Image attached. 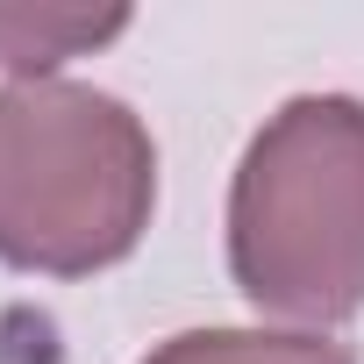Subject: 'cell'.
<instances>
[{
    "instance_id": "cell-1",
    "label": "cell",
    "mask_w": 364,
    "mask_h": 364,
    "mask_svg": "<svg viewBox=\"0 0 364 364\" xmlns=\"http://www.w3.org/2000/svg\"><path fill=\"white\" fill-rule=\"evenodd\" d=\"M229 272L257 314L336 328L364 314V100L300 93L243 150Z\"/></svg>"
},
{
    "instance_id": "cell-2",
    "label": "cell",
    "mask_w": 364,
    "mask_h": 364,
    "mask_svg": "<svg viewBox=\"0 0 364 364\" xmlns=\"http://www.w3.org/2000/svg\"><path fill=\"white\" fill-rule=\"evenodd\" d=\"M157 208V143L100 86H0V264L93 279L122 264Z\"/></svg>"
},
{
    "instance_id": "cell-3",
    "label": "cell",
    "mask_w": 364,
    "mask_h": 364,
    "mask_svg": "<svg viewBox=\"0 0 364 364\" xmlns=\"http://www.w3.org/2000/svg\"><path fill=\"white\" fill-rule=\"evenodd\" d=\"M129 29V8H0V65L22 79H50L65 58L100 50L107 36Z\"/></svg>"
},
{
    "instance_id": "cell-4",
    "label": "cell",
    "mask_w": 364,
    "mask_h": 364,
    "mask_svg": "<svg viewBox=\"0 0 364 364\" xmlns=\"http://www.w3.org/2000/svg\"><path fill=\"white\" fill-rule=\"evenodd\" d=\"M143 364H357L350 343L293 336V328H186L157 343Z\"/></svg>"
}]
</instances>
